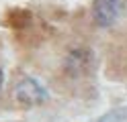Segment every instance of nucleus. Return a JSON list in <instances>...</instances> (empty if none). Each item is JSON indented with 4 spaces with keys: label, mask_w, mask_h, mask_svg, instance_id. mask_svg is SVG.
Returning <instances> with one entry per match:
<instances>
[{
    "label": "nucleus",
    "mask_w": 127,
    "mask_h": 122,
    "mask_svg": "<svg viewBox=\"0 0 127 122\" xmlns=\"http://www.w3.org/2000/svg\"><path fill=\"white\" fill-rule=\"evenodd\" d=\"M12 98L25 108H33V106H41L47 100V92L35 77H23L14 84Z\"/></svg>",
    "instance_id": "obj_1"
},
{
    "label": "nucleus",
    "mask_w": 127,
    "mask_h": 122,
    "mask_svg": "<svg viewBox=\"0 0 127 122\" xmlns=\"http://www.w3.org/2000/svg\"><path fill=\"white\" fill-rule=\"evenodd\" d=\"M90 63H92L90 51L86 47H76V49H72V51L68 53L64 67H66V71L72 77H80V75H84V73L90 69Z\"/></svg>",
    "instance_id": "obj_2"
},
{
    "label": "nucleus",
    "mask_w": 127,
    "mask_h": 122,
    "mask_svg": "<svg viewBox=\"0 0 127 122\" xmlns=\"http://www.w3.org/2000/svg\"><path fill=\"white\" fill-rule=\"evenodd\" d=\"M117 16H119V0H94L92 18L98 27H102V29L113 27Z\"/></svg>",
    "instance_id": "obj_3"
},
{
    "label": "nucleus",
    "mask_w": 127,
    "mask_h": 122,
    "mask_svg": "<svg viewBox=\"0 0 127 122\" xmlns=\"http://www.w3.org/2000/svg\"><path fill=\"white\" fill-rule=\"evenodd\" d=\"M123 120H127V108L115 110V112H109L107 116H102L98 122H123Z\"/></svg>",
    "instance_id": "obj_4"
},
{
    "label": "nucleus",
    "mask_w": 127,
    "mask_h": 122,
    "mask_svg": "<svg viewBox=\"0 0 127 122\" xmlns=\"http://www.w3.org/2000/svg\"><path fill=\"white\" fill-rule=\"evenodd\" d=\"M2 84H4V73H2V69H0V89H2Z\"/></svg>",
    "instance_id": "obj_5"
}]
</instances>
